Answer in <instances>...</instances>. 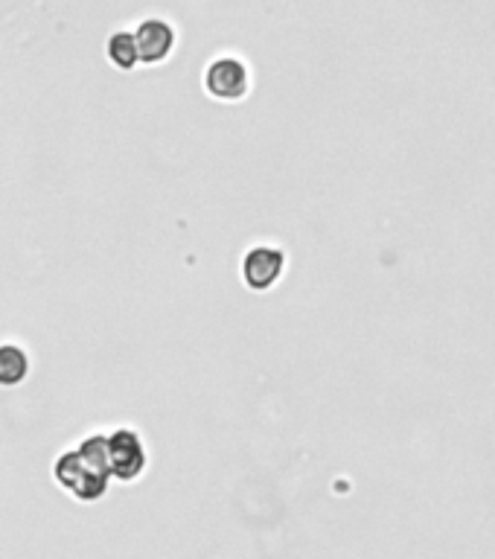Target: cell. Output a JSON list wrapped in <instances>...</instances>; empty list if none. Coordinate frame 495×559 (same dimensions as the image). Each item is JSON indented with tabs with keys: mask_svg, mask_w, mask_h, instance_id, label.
Returning <instances> with one entry per match:
<instances>
[{
	"mask_svg": "<svg viewBox=\"0 0 495 559\" xmlns=\"http://www.w3.org/2000/svg\"><path fill=\"white\" fill-rule=\"evenodd\" d=\"M108 461H111V475L120 484H134L143 478L149 466V452L143 437L134 428H114L108 434Z\"/></svg>",
	"mask_w": 495,
	"mask_h": 559,
	"instance_id": "obj_2",
	"label": "cell"
},
{
	"mask_svg": "<svg viewBox=\"0 0 495 559\" xmlns=\"http://www.w3.org/2000/svg\"><path fill=\"white\" fill-rule=\"evenodd\" d=\"M204 91L219 102H239L251 91L248 65L236 56H219L204 70Z\"/></svg>",
	"mask_w": 495,
	"mask_h": 559,
	"instance_id": "obj_3",
	"label": "cell"
},
{
	"mask_svg": "<svg viewBox=\"0 0 495 559\" xmlns=\"http://www.w3.org/2000/svg\"><path fill=\"white\" fill-rule=\"evenodd\" d=\"M105 59L111 62V67H117L123 73H129L140 65V50H137V38H134L132 30H117V33L108 35Z\"/></svg>",
	"mask_w": 495,
	"mask_h": 559,
	"instance_id": "obj_7",
	"label": "cell"
},
{
	"mask_svg": "<svg viewBox=\"0 0 495 559\" xmlns=\"http://www.w3.org/2000/svg\"><path fill=\"white\" fill-rule=\"evenodd\" d=\"M286 271V254L274 245H257L242 257V280L254 292H268Z\"/></svg>",
	"mask_w": 495,
	"mask_h": 559,
	"instance_id": "obj_4",
	"label": "cell"
},
{
	"mask_svg": "<svg viewBox=\"0 0 495 559\" xmlns=\"http://www.w3.org/2000/svg\"><path fill=\"white\" fill-rule=\"evenodd\" d=\"M33 359L24 344L0 341V388H21L30 379Z\"/></svg>",
	"mask_w": 495,
	"mask_h": 559,
	"instance_id": "obj_6",
	"label": "cell"
},
{
	"mask_svg": "<svg viewBox=\"0 0 495 559\" xmlns=\"http://www.w3.org/2000/svg\"><path fill=\"white\" fill-rule=\"evenodd\" d=\"M53 481L82 504L102 501L108 495V484L114 481L108 461V434L94 431L73 449L62 452L53 461Z\"/></svg>",
	"mask_w": 495,
	"mask_h": 559,
	"instance_id": "obj_1",
	"label": "cell"
},
{
	"mask_svg": "<svg viewBox=\"0 0 495 559\" xmlns=\"http://www.w3.org/2000/svg\"><path fill=\"white\" fill-rule=\"evenodd\" d=\"M137 38V50H140V65H161L172 56L175 50V27L164 21V18H146L137 24L134 30Z\"/></svg>",
	"mask_w": 495,
	"mask_h": 559,
	"instance_id": "obj_5",
	"label": "cell"
}]
</instances>
